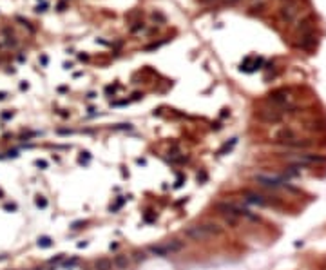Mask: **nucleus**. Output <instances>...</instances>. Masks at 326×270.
<instances>
[{"label": "nucleus", "mask_w": 326, "mask_h": 270, "mask_svg": "<svg viewBox=\"0 0 326 270\" xmlns=\"http://www.w3.org/2000/svg\"><path fill=\"white\" fill-rule=\"evenodd\" d=\"M214 207H216L217 212L223 214V216H236V218H246L250 221H261L259 216L252 214L246 207H241V205L234 203V201H217Z\"/></svg>", "instance_id": "nucleus-1"}, {"label": "nucleus", "mask_w": 326, "mask_h": 270, "mask_svg": "<svg viewBox=\"0 0 326 270\" xmlns=\"http://www.w3.org/2000/svg\"><path fill=\"white\" fill-rule=\"evenodd\" d=\"M290 161L295 167H308V165H323L326 163V156L321 154H312V152H299V154H290Z\"/></svg>", "instance_id": "nucleus-2"}, {"label": "nucleus", "mask_w": 326, "mask_h": 270, "mask_svg": "<svg viewBox=\"0 0 326 270\" xmlns=\"http://www.w3.org/2000/svg\"><path fill=\"white\" fill-rule=\"evenodd\" d=\"M255 181L261 185V187H266V189H290V190H295L294 187H290L288 183L283 180V178H277V176H255Z\"/></svg>", "instance_id": "nucleus-3"}, {"label": "nucleus", "mask_w": 326, "mask_h": 270, "mask_svg": "<svg viewBox=\"0 0 326 270\" xmlns=\"http://www.w3.org/2000/svg\"><path fill=\"white\" fill-rule=\"evenodd\" d=\"M243 198L248 201V203L257 205V207H277L279 205L277 201L266 198L263 194H257V192H254V190H243Z\"/></svg>", "instance_id": "nucleus-4"}, {"label": "nucleus", "mask_w": 326, "mask_h": 270, "mask_svg": "<svg viewBox=\"0 0 326 270\" xmlns=\"http://www.w3.org/2000/svg\"><path fill=\"white\" fill-rule=\"evenodd\" d=\"M283 112L281 111H277V109H266V111H261L259 114H257V118L261 121H265V123H279L281 120H283Z\"/></svg>", "instance_id": "nucleus-5"}, {"label": "nucleus", "mask_w": 326, "mask_h": 270, "mask_svg": "<svg viewBox=\"0 0 326 270\" xmlns=\"http://www.w3.org/2000/svg\"><path fill=\"white\" fill-rule=\"evenodd\" d=\"M299 15V2H286L283 7H281V18L286 22H292L295 17Z\"/></svg>", "instance_id": "nucleus-6"}, {"label": "nucleus", "mask_w": 326, "mask_h": 270, "mask_svg": "<svg viewBox=\"0 0 326 270\" xmlns=\"http://www.w3.org/2000/svg\"><path fill=\"white\" fill-rule=\"evenodd\" d=\"M183 232H185V236L189 239H192V241H205V239L210 238V236L207 234L199 225H190V227H187Z\"/></svg>", "instance_id": "nucleus-7"}, {"label": "nucleus", "mask_w": 326, "mask_h": 270, "mask_svg": "<svg viewBox=\"0 0 326 270\" xmlns=\"http://www.w3.org/2000/svg\"><path fill=\"white\" fill-rule=\"evenodd\" d=\"M149 254H152V256H156V257H167V256H170V250L167 247V243L152 245V247H149Z\"/></svg>", "instance_id": "nucleus-8"}, {"label": "nucleus", "mask_w": 326, "mask_h": 270, "mask_svg": "<svg viewBox=\"0 0 326 270\" xmlns=\"http://www.w3.org/2000/svg\"><path fill=\"white\" fill-rule=\"evenodd\" d=\"M201 228L205 230L209 236H219L221 232H223V227L221 225H217V223H214V221H207V223H201L199 225Z\"/></svg>", "instance_id": "nucleus-9"}, {"label": "nucleus", "mask_w": 326, "mask_h": 270, "mask_svg": "<svg viewBox=\"0 0 326 270\" xmlns=\"http://www.w3.org/2000/svg\"><path fill=\"white\" fill-rule=\"evenodd\" d=\"M112 261L109 257H100L94 261V270H112Z\"/></svg>", "instance_id": "nucleus-10"}, {"label": "nucleus", "mask_w": 326, "mask_h": 270, "mask_svg": "<svg viewBox=\"0 0 326 270\" xmlns=\"http://www.w3.org/2000/svg\"><path fill=\"white\" fill-rule=\"evenodd\" d=\"M112 265H114L118 270H127L129 268V259H127V256H123V254H118L114 257V261H112Z\"/></svg>", "instance_id": "nucleus-11"}, {"label": "nucleus", "mask_w": 326, "mask_h": 270, "mask_svg": "<svg viewBox=\"0 0 326 270\" xmlns=\"http://www.w3.org/2000/svg\"><path fill=\"white\" fill-rule=\"evenodd\" d=\"M2 49H16L18 47V40L15 38L13 35L11 36H2Z\"/></svg>", "instance_id": "nucleus-12"}, {"label": "nucleus", "mask_w": 326, "mask_h": 270, "mask_svg": "<svg viewBox=\"0 0 326 270\" xmlns=\"http://www.w3.org/2000/svg\"><path fill=\"white\" fill-rule=\"evenodd\" d=\"M132 257H134V261H145V259H147V252H143V250H136V252L132 254Z\"/></svg>", "instance_id": "nucleus-13"}, {"label": "nucleus", "mask_w": 326, "mask_h": 270, "mask_svg": "<svg viewBox=\"0 0 326 270\" xmlns=\"http://www.w3.org/2000/svg\"><path fill=\"white\" fill-rule=\"evenodd\" d=\"M234 143H236V138H234V140H232V141H230V143H225V145H223V147H221V149H219V151H217V154H219V156H221V154H225V152H226V151H230V149H232V145H234Z\"/></svg>", "instance_id": "nucleus-14"}, {"label": "nucleus", "mask_w": 326, "mask_h": 270, "mask_svg": "<svg viewBox=\"0 0 326 270\" xmlns=\"http://www.w3.org/2000/svg\"><path fill=\"white\" fill-rule=\"evenodd\" d=\"M16 22H20L22 26H26V27L29 29V31H34V27L31 26V22H29V20H26V18H24V17H16Z\"/></svg>", "instance_id": "nucleus-15"}, {"label": "nucleus", "mask_w": 326, "mask_h": 270, "mask_svg": "<svg viewBox=\"0 0 326 270\" xmlns=\"http://www.w3.org/2000/svg\"><path fill=\"white\" fill-rule=\"evenodd\" d=\"M38 245H40V247H51V239H49V238H40V239H38Z\"/></svg>", "instance_id": "nucleus-16"}, {"label": "nucleus", "mask_w": 326, "mask_h": 270, "mask_svg": "<svg viewBox=\"0 0 326 270\" xmlns=\"http://www.w3.org/2000/svg\"><path fill=\"white\" fill-rule=\"evenodd\" d=\"M114 129L116 131H125V129H132V125L131 123H120V125H116Z\"/></svg>", "instance_id": "nucleus-17"}, {"label": "nucleus", "mask_w": 326, "mask_h": 270, "mask_svg": "<svg viewBox=\"0 0 326 270\" xmlns=\"http://www.w3.org/2000/svg\"><path fill=\"white\" fill-rule=\"evenodd\" d=\"M34 11H36V13H44V11H47V4L44 2L42 6H40V4H38V6H36V9H34Z\"/></svg>", "instance_id": "nucleus-18"}, {"label": "nucleus", "mask_w": 326, "mask_h": 270, "mask_svg": "<svg viewBox=\"0 0 326 270\" xmlns=\"http://www.w3.org/2000/svg\"><path fill=\"white\" fill-rule=\"evenodd\" d=\"M152 18H154V20H160L161 24H163V22H165V17H163V15H161V13H154V15H152Z\"/></svg>", "instance_id": "nucleus-19"}, {"label": "nucleus", "mask_w": 326, "mask_h": 270, "mask_svg": "<svg viewBox=\"0 0 326 270\" xmlns=\"http://www.w3.org/2000/svg\"><path fill=\"white\" fill-rule=\"evenodd\" d=\"M123 201H125V199H123V198H120V199L116 201V205H114V207H111V210H118V209H120L121 205H123Z\"/></svg>", "instance_id": "nucleus-20"}, {"label": "nucleus", "mask_w": 326, "mask_h": 270, "mask_svg": "<svg viewBox=\"0 0 326 270\" xmlns=\"http://www.w3.org/2000/svg\"><path fill=\"white\" fill-rule=\"evenodd\" d=\"M140 29H143V24L138 22V26H132V27H131V31H132V33H136V31H140Z\"/></svg>", "instance_id": "nucleus-21"}, {"label": "nucleus", "mask_w": 326, "mask_h": 270, "mask_svg": "<svg viewBox=\"0 0 326 270\" xmlns=\"http://www.w3.org/2000/svg\"><path fill=\"white\" fill-rule=\"evenodd\" d=\"M36 205H38V207H47V201H46V199H40V198H38V199H36Z\"/></svg>", "instance_id": "nucleus-22"}, {"label": "nucleus", "mask_w": 326, "mask_h": 270, "mask_svg": "<svg viewBox=\"0 0 326 270\" xmlns=\"http://www.w3.org/2000/svg\"><path fill=\"white\" fill-rule=\"evenodd\" d=\"M205 180H207V174H205V172L197 174V181H205Z\"/></svg>", "instance_id": "nucleus-23"}, {"label": "nucleus", "mask_w": 326, "mask_h": 270, "mask_svg": "<svg viewBox=\"0 0 326 270\" xmlns=\"http://www.w3.org/2000/svg\"><path fill=\"white\" fill-rule=\"evenodd\" d=\"M78 58H80V60H89V55H85V53H80V55H78Z\"/></svg>", "instance_id": "nucleus-24"}, {"label": "nucleus", "mask_w": 326, "mask_h": 270, "mask_svg": "<svg viewBox=\"0 0 326 270\" xmlns=\"http://www.w3.org/2000/svg\"><path fill=\"white\" fill-rule=\"evenodd\" d=\"M80 225H83V221H75L73 223V228H80Z\"/></svg>", "instance_id": "nucleus-25"}, {"label": "nucleus", "mask_w": 326, "mask_h": 270, "mask_svg": "<svg viewBox=\"0 0 326 270\" xmlns=\"http://www.w3.org/2000/svg\"><path fill=\"white\" fill-rule=\"evenodd\" d=\"M152 219H154V214H147L145 216V221H152Z\"/></svg>", "instance_id": "nucleus-26"}, {"label": "nucleus", "mask_w": 326, "mask_h": 270, "mask_svg": "<svg viewBox=\"0 0 326 270\" xmlns=\"http://www.w3.org/2000/svg\"><path fill=\"white\" fill-rule=\"evenodd\" d=\"M63 9H65V2H60L58 4V11H63Z\"/></svg>", "instance_id": "nucleus-27"}, {"label": "nucleus", "mask_w": 326, "mask_h": 270, "mask_svg": "<svg viewBox=\"0 0 326 270\" xmlns=\"http://www.w3.org/2000/svg\"><path fill=\"white\" fill-rule=\"evenodd\" d=\"M181 183H183V178L179 176V178H178V181H176V187H181Z\"/></svg>", "instance_id": "nucleus-28"}, {"label": "nucleus", "mask_w": 326, "mask_h": 270, "mask_svg": "<svg viewBox=\"0 0 326 270\" xmlns=\"http://www.w3.org/2000/svg\"><path fill=\"white\" fill-rule=\"evenodd\" d=\"M36 165H38V167H44V169L47 167V163H46V161H36Z\"/></svg>", "instance_id": "nucleus-29"}, {"label": "nucleus", "mask_w": 326, "mask_h": 270, "mask_svg": "<svg viewBox=\"0 0 326 270\" xmlns=\"http://www.w3.org/2000/svg\"><path fill=\"white\" fill-rule=\"evenodd\" d=\"M40 62H42V65H46V63H47V56H42Z\"/></svg>", "instance_id": "nucleus-30"}, {"label": "nucleus", "mask_w": 326, "mask_h": 270, "mask_svg": "<svg viewBox=\"0 0 326 270\" xmlns=\"http://www.w3.org/2000/svg\"><path fill=\"white\" fill-rule=\"evenodd\" d=\"M226 2H228V4H238L239 0H226Z\"/></svg>", "instance_id": "nucleus-31"}, {"label": "nucleus", "mask_w": 326, "mask_h": 270, "mask_svg": "<svg viewBox=\"0 0 326 270\" xmlns=\"http://www.w3.org/2000/svg\"><path fill=\"white\" fill-rule=\"evenodd\" d=\"M6 98V92H0V100H4Z\"/></svg>", "instance_id": "nucleus-32"}, {"label": "nucleus", "mask_w": 326, "mask_h": 270, "mask_svg": "<svg viewBox=\"0 0 326 270\" xmlns=\"http://www.w3.org/2000/svg\"><path fill=\"white\" fill-rule=\"evenodd\" d=\"M201 2H210V0H201Z\"/></svg>", "instance_id": "nucleus-33"}, {"label": "nucleus", "mask_w": 326, "mask_h": 270, "mask_svg": "<svg viewBox=\"0 0 326 270\" xmlns=\"http://www.w3.org/2000/svg\"><path fill=\"white\" fill-rule=\"evenodd\" d=\"M254 2H255V0H254Z\"/></svg>", "instance_id": "nucleus-34"}]
</instances>
